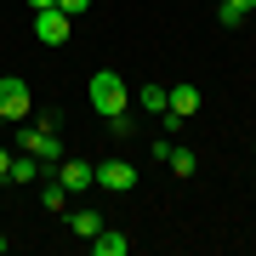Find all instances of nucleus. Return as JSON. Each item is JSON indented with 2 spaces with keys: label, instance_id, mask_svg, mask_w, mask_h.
<instances>
[{
  "label": "nucleus",
  "instance_id": "9",
  "mask_svg": "<svg viewBox=\"0 0 256 256\" xmlns=\"http://www.w3.org/2000/svg\"><path fill=\"white\" fill-rule=\"evenodd\" d=\"M165 97H171V108L182 114V120L200 114V86H176V92H165Z\"/></svg>",
  "mask_w": 256,
  "mask_h": 256
},
{
  "label": "nucleus",
  "instance_id": "4",
  "mask_svg": "<svg viewBox=\"0 0 256 256\" xmlns=\"http://www.w3.org/2000/svg\"><path fill=\"white\" fill-rule=\"evenodd\" d=\"M97 188L131 194V188H137V165H131V160H102V165H97Z\"/></svg>",
  "mask_w": 256,
  "mask_h": 256
},
{
  "label": "nucleus",
  "instance_id": "16",
  "mask_svg": "<svg viewBox=\"0 0 256 256\" xmlns=\"http://www.w3.org/2000/svg\"><path fill=\"white\" fill-rule=\"evenodd\" d=\"M176 131H182V114H176V108H160V137H176Z\"/></svg>",
  "mask_w": 256,
  "mask_h": 256
},
{
  "label": "nucleus",
  "instance_id": "3",
  "mask_svg": "<svg viewBox=\"0 0 256 256\" xmlns=\"http://www.w3.org/2000/svg\"><path fill=\"white\" fill-rule=\"evenodd\" d=\"M34 102H28V86L18 74H0V120H23Z\"/></svg>",
  "mask_w": 256,
  "mask_h": 256
},
{
  "label": "nucleus",
  "instance_id": "15",
  "mask_svg": "<svg viewBox=\"0 0 256 256\" xmlns=\"http://www.w3.org/2000/svg\"><path fill=\"white\" fill-rule=\"evenodd\" d=\"M131 131H137V120H131V114H108V137H120V142H126Z\"/></svg>",
  "mask_w": 256,
  "mask_h": 256
},
{
  "label": "nucleus",
  "instance_id": "7",
  "mask_svg": "<svg viewBox=\"0 0 256 256\" xmlns=\"http://www.w3.org/2000/svg\"><path fill=\"white\" fill-rule=\"evenodd\" d=\"M250 12H256V0H216V18L228 23V28H239V23L250 18Z\"/></svg>",
  "mask_w": 256,
  "mask_h": 256
},
{
  "label": "nucleus",
  "instance_id": "18",
  "mask_svg": "<svg viewBox=\"0 0 256 256\" xmlns=\"http://www.w3.org/2000/svg\"><path fill=\"white\" fill-rule=\"evenodd\" d=\"M86 6H92V0H57V12H68V18H74V12H86Z\"/></svg>",
  "mask_w": 256,
  "mask_h": 256
},
{
  "label": "nucleus",
  "instance_id": "11",
  "mask_svg": "<svg viewBox=\"0 0 256 256\" xmlns=\"http://www.w3.org/2000/svg\"><path fill=\"white\" fill-rule=\"evenodd\" d=\"M34 176H40V160H34V154H23V160H12L6 182H34Z\"/></svg>",
  "mask_w": 256,
  "mask_h": 256
},
{
  "label": "nucleus",
  "instance_id": "20",
  "mask_svg": "<svg viewBox=\"0 0 256 256\" xmlns=\"http://www.w3.org/2000/svg\"><path fill=\"white\" fill-rule=\"evenodd\" d=\"M28 6H34V12H46V6H57V0H28Z\"/></svg>",
  "mask_w": 256,
  "mask_h": 256
},
{
  "label": "nucleus",
  "instance_id": "17",
  "mask_svg": "<svg viewBox=\"0 0 256 256\" xmlns=\"http://www.w3.org/2000/svg\"><path fill=\"white\" fill-rule=\"evenodd\" d=\"M171 148H176L171 137H154V142H148V154H154V160H171Z\"/></svg>",
  "mask_w": 256,
  "mask_h": 256
},
{
  "label": "nucleus",
  "instance_id": "21",
  "mask_svg": "<svg viewBox=\"0 0 256 256\" xmlns=\"http://www.w3.org/2000/svg\"><path fill=\"white\" fill-rule=\"evenodd\" d=\"M0 250H6V239H0Z\"/></svg>",
  "mask_w": 256,
  "mask_h": 256
},
{
  "label": "nucleus",
  "instance_id": "14",
  "mask_svg": "<svg viewBox=\"0 0 256 256\" xmlns=\"http://www.w3.org/2000/svg\"><path fill=\"white\" fill-rule=\"evenodd\" d=\"M40 205H46V210H63V205H68V188H63V182L52 176V182L40 188Z\"/></svg>",
  "mask_w": 256,
  "mask_h": 256
},
{
  "label": "nucleus",
  "instance_id": "13",
  "mask_svg": "<svg viewBox=\"0 0 256 256\" xmlns=\"http://www.w3.org/2000/svg\"><path fill=\"white\" fill-rule=\"evenodd\" d=\"M137 108H148V114L171 108V97H165V86H142V92H137Z\"/></svg>",
  "mask_w": 256,
  "mask_h": 256
},
{
  "label": "nucleus",
  "instance_id": "5",
  "mask_svg": "<svg viewBox=\"0 0 256 256\" xmlns=\"http://www.w3.org/2000/svg\"><path fill=\"white\" fill-rule=\"evenodd\" d=\"M68 12H57V6H46V12H34V40H40V46H63V40H68Z\"/></svg>",
  "mask_w": 256,
  "mask_h": 256
},
{
  "label": "nucleus",
  "instance_id": "10",
  "mask_svg": "<svg viewBox=\"0 0 256 256\" xmlns=\"http://www.w3.org/2000/svg\"><path fill=\"white\" fill-rule=\"evenodd\" d=\"M68 228L80 234V239H97V234H102V216H97V210H74V216H68Z\"/></svg>",
  "mask_w": 256,
  "mask_h": 256
},
{
  "label": "nucleus",
  "instance_id": "1",
  "mask_svg": "<svg viewBox=\"0 0 256 256\" xmlns=\"http://www.w3.org/2000/svg\"><path fill=\"white\" fill-rule=\"evenodd\" d=\"M92 108H97L102 120L131 108V97H126V80H120L114 68H97V74H92Z\"/></svg>",
  "mask_w": 256,
  "mask_h": 256
},
{
  "label": "nucleus",
  "instance_id": "12",
  "mask_svg": "<svg viewBox=\"0 0 256 256\" xmlns=\"http://www.w3.org/2000/svg\"><path fill=\"white\" fill-rule=\"evenodd\" d=\"M165 165H171L176 176H194V171H200V154H194V148H171V160H165Z\"/></svg>",
  "mask_w": 256,
  "mask_h": 256
},
{
  "label": "nucleus",
  "instance_id": "8",
  "mask_svg": "<svg viewBox=\"0 0 256 256\" xmlns=\"http://www.w3.org/2000/svg\"><path fill=\"white\" fill-rule=\"evenodd\" d=\"M92 250H97V256H126V250H131V239H126V234H114V228H102V234L92 239Z\"/></svg>",
  "mask_w": 256,
  "mask_h": 256
},
{
  "label": "nucleus",
  "instance_id": "19",
  "mask_svg": "<svg viewBox=\"0 0 256 256\" xmlns=\"http://www.w3.org/2000/svg\"><path fill=\"white\" fill-rule=\"evenodd\" d=\"M6 171H12V154H6V148H0V182H6Z\"/></svg>",
  "mask_w": 256,
  "mask_h": 256
},
{
  "label": "nucleus",
  "instance_id": "2",
  "mask_svg": "<svg viewBox=\"0 0 256 256\" xmlns=\"http://www.w3.org/2000/svg\"><path fill=\"white\" fill-rule=\"evenodd\" d=\"M18 148H23V154H34L40 165H46V171H57V165H63V142H57V131H40V126H28L23 137H18Z\"/></svg>",
  "mask_w": 256,
  "mask_h": 256
},
{
  "label": "nucleus",
  "instance_id": "6",
  "mask_svg": "<svg viewBox=\"0 0 256 256\" xmlns=\"http://www.w3.org/2000/svg\"><path fill=\"white\" fill-rule=\"evenodd\" d=\"M57 182H63L68 194H86V188L97 182V165H92V160H68V154H63V165H57Z\"/></svg>",
  "mask_w": 256,
  "mask_h": 256
},
{
  "label": "nucleus",
  "instance_id": "22",
  "mask_svg": "<svg viewBox=\"0 0 256 256\" xmlns=\"http://www.w3.org/2000/svg\"><path fill=\"white\" fill-rule=\"evenodd\" d=\"M250 154H256V142H250Z\"/></svg>",
  "mask_w": 256,
  "mask_h": 256
}]
</instances>
